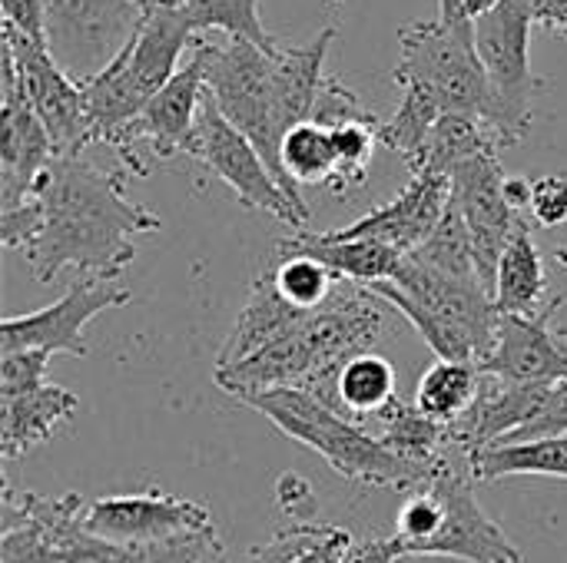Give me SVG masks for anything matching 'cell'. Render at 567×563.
<instances>
[{
	"instance_id": "31",
	"label": "cell",
	"mask_w": 567,
	"mask_h": 563,
	"mask_svg": "<svg viewBox=\"0 0 567 563\" xmlns=\"http://www.w3.org/2000/svg\"><path fill=\"white\" fill-rule=\"evenodd\" d=\"M266 272L272 275L276 292L292 309H299V312L322 309L336 295V289H339V279L322 262H316L306 252H282V249H276L272 252V265Z\"/></svg>"
},
{
	"instance_id": "35",
	"label": "cell",
	"mask_w": 567,
	"mask_h": 563,
	"mask_svg": "<svg viewBox=\"0 0 567 563\" xmlns=\"http://www.w3.org/2000/svg\"><path fill=\"white\" fill-rule=\"evenodd\" d=\"M528 216L545 226V229H558L567 222V176H545L538 183H532V206Z\"/></svg>"
},
{
	"instance_id": "36",
	"label": "cell",
	"mask_w": 567,
	"mask_h": 563,
	"mask_svg": "<svg viewBox=\"0 0 567 563\" xmlns=\"http://www.w3.org/2000/svg\"><path fill=\"white\" fill-rule=\"evenodd\" d=\"M50 358L53 355H47V352H10V355H0V392L43 385Z\"/></svg>"
},
{
	"instance_id": "19",
	"label": "cell",
	"mask_w": 567,
	"mask_h": 563,
	"mask_svg": "<svg viewBox=\"0 0 567 563\" xmlns=\"http://www.w3.org/2000/svg\"><path fill=\"white\" fill-rule=\"evenodd\" d=\"M558 309L561 299H551V305L538 315L502 312L495 348L478 372L508 385H545L567 378V332L555 325Z\"/></svg>"
},
{
	"instance_id": "30",
	"label": "cell",
	"mask_w": 567,
	"mask_h": 563,
	"mask_svg": "<svg viewBox=\"0 0 567 563\" xmlns=\"http://www.w3.org/2000/svg\"><path fill=\"white\" fill-rule=\"evenodd\" d=\"M352 538L342 528L299 524L292 531H279L269 544L252 551L256 563H342L352 551Z\"/></svg>"
},
{
	"instance_id": "24",
	"label": "cell",
	"mask_w": 567,
	"mask_h": 563,
	"mask_svg": "<svg viewBox=\"0 0 567 563\" xmlns=\"http://www.w3.org/2000/svg\"><path fill=\"white\" fill-rule=\"evenodd\" d=\"M472 461L475 481H502V478H558L567 481V435L535 438L518 445H495Z\"/></svg>"
},
{
	"instance_id": "23",
	"label": "cell",
	"mask_w": 567,
	"mask_h": 563,
	"mask_svg": "<svg viewBox=\"0 0 567 563\" xmlns=\"http://www.w3.org/2000/svg\"><path fill=\"white\" fill-rule=\"evenodd\" d=\"M306 312L292 309L272 285V275L262 272L256 282H252V292H249V302L243 305V312L236 315L233 322V332L216 358V368H229V365H239L246 362L249 355H256L266 342H272L279 332H286L292 322H299Z\"/></svg>"
},
{
	"instance_id": "9",
	"label": "cell",
	"mask_w": 567,
	"mask_h": 563,
	"mask_svg": "<svg viewBox=\"0 0 567 563\" xmlns=\"http://www.w3.org/2000/svg\"><path fill=\"white\" fill-rule=\"evenodd\" d=\"M186 156L199 159L213 176H219L236 199L246 209L266 212L286 226H292L296 232H302L306 219H309V206H299L272 176V169L266 166V159L259 156V149L252 146V139L246 133H239L223 113L219 106L209 100H203L196 129L189 136Z\"/></svg>"
},
{
	"instance_id": "18",
	"label": "cell",
	"mask_w": 567,
	"mask_h": 563,
	"mask_svg": "<svg viewBox=\"0 0 567 563\" xmlns=\"http://www.w3.org/2000/svg\"><path fill=\"white\" fill-rule=\"evenodd\" d=\"M452 202V183L449 176L439 173H415L412 183L385 206L365 212L362 219H355L352 226L322 232L329 242H349V239H372L382 242L389 249H395L399 256H412L415 249H422L435 229L442 226L445 212Z\"/></svg>"
},
{
	"instance_id": "38",
	"label": "cell",
	"mask_w": 567,
	"mask_h": 563,
	"mask_svg": "<svg viewBox=\"0 0 567 563\" xmlns=\"http://www.w3.org/2000/svg\"><path fill=\"white\" fill-rule=\"evenodd\" d=\"M276 498H279L282 511H286V514H292V518H299V514H306V511H312V508H316L312 484H309L302 475H292V471H286V475L279 478Z\"/></svg>"
},
{
	"instance_id": "22",
	"label": "cell",
	"mask_w": 567,
	"mask_h": 563,
	"mask_svg": "<svg viewBox=\"0 0 567 563\" xmlns=\"http://www.w3.org/2000/svg\"><path fill=\"white\" fill-rule=\"evenodd\" d=\"M532 216H522L505 252L498 262V282H495V305L505 315H538L551 302L548 295V272L542 262V252L532 239Z\"/></svg>"
},
{
	"instance_id": "4",
	"label": "cell",
	"mask_w": 567,
	"mask_h": 563,
	"mask_svg": "<svg viewBox=\"0 0 567 563\" xmlns=\"http://www.w3.org/2000/svg\"><path fill=\"white\" fill-rule=\"evenodd\" d=\"M243 405L266 415L286 438L316 451L336 475H342L352 484L415 491L429 478L425 468L409 465L405 458L389 451L372 431H365V425L329 408L309 392L272 388V392L249 395Z\"/></svg>"
},
{
	"instance_id": "16",
	"label": "cell",
	"mask_w": 567,
	"mask_h": 563,
	"mask_svg": "<svg viewBox=\"0 0 567 563\" xmlns=\"http://www.w3.org/2000/svg\"><path fill=\"white\" fill-rule=\"evenodd\" d=\"M83 531L110 544H163L186 534L216 531L213 514L186 498L173 494H120L86 504Z\"/></svg>"
},
{
	"instance_id": "40",
	"label": "cell",
	"mask_w": 567,
	"mask_h": 563,
	"mask_svg": "<svg viewBox=\"0 0 567 563\" xmlns=\"http://www.w3.org/2000/svg\"><path fill=\"white\" fill-rule=\"evenodd\" d=\"M399 554H395V544L392 538L389 541H372V544H359L346 554L342 563H395Z\"/></svg>"
},
{
	"instance_id": "11",
	"label": "cell",
	"mask_w": 567,
	"mask_h": 563,
	"mask_svg": "<svg viewBox=\"0 0 567 563\" xmlns=\"http://www.w3.org/2000/svg\"><path fill=\"white\" fill-rule=\"evenodd\" d=\"M3 46L17 60L23 93H27L33 113L40 116V123L53 143V153L80 156L86 146H93V119H90L83 83L76 76H70L47 46L27 40L10 23H3Z\"/></svg>"
},
{
	"instance_id": "39",
	"label": "cell",
	"mask_w": 567,
	"mask_h": 563,
	"mask_svg": "<svg viewBox=\"0 0 567 563\" xmlns=\"http://www.w3.org/2000/svg\"><path fill=\"white\" fill-rule=\"evenodd\" d=\"M535 23L567 37V0H535Z\"/></svg>"
},
{
	"instance_id": "26",
	"label": "cell",
	"mask_w": 567,
	"mask_h": 563,
	"mask_svg": "<svg viewBox=\"0 0 567 563\" xmlns=\"http://www.w3.org/2000/svg\"><path fill=\"white\" fill-rule=\"evenodd\" d=\"M482 392V372L478 365H462V362H435L415 388L412 405L432 418L435 425L452 428L478 398Z\"/></svg>"
},
{
	"instance_id": "1",
	"label": "cell",
	"mask_w": 567,
	"mask_h": 563,
	"mask_svg": "<svg viewBox=\"0 0 567 563\" xmlns=\"http://www.w3.org/2000/svg\"><path fill=\"white\" fill-rule=\"evenodd\" d=\"M126 176L83 156H53L33 196L0 212V242L20 249L37 282H53L63 269L113 282L136 259L133 239L163 229L156 212L123 192Z\"/></svg>"
},
{
	"instance_id": "6",
	"label": "cell",
	"mask_w": 567,
	"mask_h": 563,
	"mask_svg": "<svg viewBox=\"0 0 567 563\" xmlns=\"http://www.w3.org/2000/svg\"><path fill=\"white\" fill-rule=\"evenodd\" d=\"M395 86L425 93L445 116H475L488 126L492 93L475 50L472 20H419L399 33Z\"/></svg>"
},
{
	"instance_id": "3",
	"label": "cell",
	"mask_w": 567,
	"mask_h": 563,
	"mask_svg": "<svg viewBox=\"0 0 567 563\" xmlns=\"http://www.w3.org/2000/svg\"><path fill=\"white\" fill-rule=\"evenodd\" d=\"M199 33L176 0H153L130 43L90 80H83L93 143L113 146L140 110L176 76Z\"/></svg>"
},
{
	"instance_id": "14",
	"label": "cell",
	"mask_w": 567,
	"mask_h": 563,
	"mask_svg": "<svg viewBox=\"0 0 567 563\" xmlns=\"http://www.w3.org/2000/svg\"><path fill=\"white\" fill-rule=\"evenodd\" d=\"M203 100H206V63H203L199 46H193L186 63L176 70V76L140 110V116L110 146L120 156L123 169L130 176H146V166H143L136 146H150V153L156 159L186 153L189 136L199 119V110H203Z\"/></svg>"
},
{
	"instance_id": "41",
	"label": "cell",
	"mask_w": 567,
	"mask_h": 563,
	"mask_svg": "<svg viewBox=\"0 0 567 563\" xmlns=\"http://www.w3.org/2000/svg\"><path fill=\"white\" fill-rule=\"evenodd\" d=\"M498 3L502 0H468V17H478V13H485V10H492Z\"/></svg>"
},
{
	"instance_id": "20",
	"label": "cell",
	"mask_w": 567,
	"mask_h": 563,
	"mask_svg": "<svg viewBox=\"0 0 567 563\" xmlns=\"http://www.w3.org/2000/svg\"><path fill=\"white\" fill-rule=\"evenodd\" d=\"M80 408V398L60 385H30L0 392V455L7 461L47 445Z\"/></svg>"
},
{
	"instance_id": "15",
	"label": "cell",
	"mask_w": 567,
	"mask_h": 563,
	"mask_svg": "<svg viewBox=\"0 0 567 563\" xmlns=\"http://www.w3.org/2000/svg\"><path fill=\"white\" fill-rule=\"evenodd\" d=\"M449 183H452V202L462 212L475 242L478 275L495 299L498 262L522 219V212H515V206L508 202V176L502 173L498 153H482L462 163L449 176Z\"/></svg>"
},
{
	"instance_id": "5",
	"label": "cell",
	"mask_w": 567,
	"mask_h": 563,
	"mask_svg": "<svg viewBox=\"0 0 567 563\" xmlns=\"http://www.w3.org/2000/svg\"><path fill=\"white\" fill-rule=\"evenodd\" d=\"M199 53L206 63V93L209 100L219 106V113L252 139V146L259 149V156L266 159V166L272 169V176L279 179V186L299 202L302 192L289 183V176L282 173V139L289 133L282 110H279V93H276V50H262L256 43L246 40H226V43H209L199 37Z\"/></svg>"
},
{
	"instance_id": "8",
	"label": "cell",
	"mask_w": 567,
	"mask_h": 563,
	"mask_svg": "<svg viewBox=\"0 0 567 563\" xmlns=\"http://www.w3.org/2000/svg\"><path fill=\"white\" fill-rule=\"evenodd\" d=\"M442 501V528L419 551V557H449L462 563H522V551L512 544L505 528L485 514L475 494V471L465 451H449L429 468L422 481Z\"/></svg>"
},
{
	"instance_id": "37",
	"label": "cell",
	"mask_w": 567,
	"mask_h": 563,
	"mask_svg": "<svg viewBox=\"0 0 567 563\" xmlns=\"http://www.w3.org/2000/svg\"><path fill=\"white\" fill-rule=\"evenodd\" d=\"M3 23H10L17 33H23L27 40H33V43L50 50L43 0H3Z\"/></svg>"
},
{
	"instance_id": "13",
	"label": "cell",
	"mask_w": 567,
	"mask_h": 563,
	"mask_svg": "<svg viewBox=\"0 0 567 563\" xmlns=\"http://www.w3.org/2000/svg\"><path fill=\"white\" fill-rule=\"evenodd\" d=\"M86 501L80 494L40 498L3 481L0 563H76Z\"/></svg>"
},
{
	"instance_id": "21",
	"label": "cell",
	"mask_w": 567,
	"mask_h": 563,
	"mask_svg": "<svg viewBox=\"0 0 567 563\" xmlns=\"http://www.w3.org/2000/svg\"><path fill=\"white\" fill-rule=\"evenodd\" d=\"M276 249L282 252H306L316 262H322L339 282L352 285H375V282H392L402 269V259L395 249L372 242V239H349V242H329L322 232H296L289 239H279Z\"/></svg>"
},
{
	"instance_id": "7",
	"label": "cell",
	"mask_w": 567,
	"mask_h": 563,
	"mask_svg": "<svg viewBox=\"0 0 567 563\" xmlns=\"http://www.w3.org/2000/svg\"><path fill=\"white\" fill-rule=\"evenodd\" d=\"M475 50L488 76L492 113L488 129L502 146H515L532 129V27L535 0H502L498 7L472 17Z\"/></svg>"
},
{
	"instance_id": "29",
	"label": "cell",
	"mask_w": 567,
	"mask_h": 563,
	"mask_svg": "<svg viewBox=\"0 0 567 563\" xmlns=\"http://www.w3.org/2000/svg\"><path fill=\"white\" fill-rule=\"evenodd\" d=\"M279 159H282V173L289 176V183L296 189H302V186L332 189V183H336L332 129L316 123V119H306V123H299V126H292L286 133Z\"/></svg>"
},
{
	"instance_id": "12",
	"label": "cell",
	"mask_w": 567,
	"mask_h": 563,
	"mask_svg": "<svg viewBox=\"0 0 567 563\" xmlns=\"http://www.w3.org/2000/svg\"><path fill=\"white\" fill-rule=\"evenodd\" d=\"M133 299L130 289L113 285L110 279L76 275V282L47 309L10 315L0 322V355L10 352H47V355H86L83 329L110 309H120Z\"/></svg>"
},
{
	"instance_id": "10",
	"label": "cell",
	"mask_w": 567,
	"mask_h": 563,
	"mask_svg": "<svg viewBox=\"0 0 567 563\" xmlns=\"http://www.w3.org/2000/svg\"><path fill=\"white\" fill-rule=\"evenodd\" d=\"M50 53L80 83L96 76L140 30L136 0H43Z\"/></svg>"
},
{
	"instance_id": "33",
	"label": "cell",
	"mask_w": 567,
	"mask_h": 563,
	"mask_svg": "<svg viewBox=\"0 0 567 563\" xmlns=\"http://www.w3.org/2000/svg\"><path fill=\"white\" fill-rule=\"evenodd\" d=\"M379 126L382 123H365V119H352V123H339L329 126L332 129V143H336V183L332 192H352L365 183L369 176V163L379 143Z\"/></svg>"
},
{
	"instance_id": "17",
	"label": "cell",
	"mask_w": 567,
	"mask_h": 563,
	"mask_svg": "<svg viewBox=\"0 0 567 563\" xmlns=\"http://www.w3.org/2000/svg\"><path fill=\"white\" fill-rule=\"evenodd\" d=\"M53 143L33 113L13 53L3 46V110H0V212L20 209L43 169L53 163Z\"/></svg>"
},
{
	"instance_id": "2",
	"label": "cell",
	"mask_w": 567,
	"mask_h": 563,
	"mask_svg": "<svg viewBox=\"0 0 567 563\" xmlns=\"http://www.w3.org/2000/svg\"><path fill=\"white\" fill-rule=\"evenodd\" d=\"M382 305L369 289L342 282L322 309L306 312L256 355L229 368H213V382L239 402L272 388H299L339 411V375L382 338Z\"/></svg>"
},
{
	"instance_id": "34",
	"label": "cell",
	"mask_w": 567,
	"mask_h": 563,
	"mask_svg": "<svg viewBox=\"0 0 567 563\" xmlns=\"http://www.w3.org/2000/svg\"><path fill=\"white\" fill-rule=\"evenodd\" d=\"M312 119L322 123V126H339V123H352V119H365V123H382L375 113H369L362 106V100L332 73L322 76V86H319V96H316V110H312Z\"/></svg>"
},
{
	"instance_id": "25",
	"label": "cell",
	"mask_w": 567,
	"mask_h": 563,
	"mask_svg": "<svg viewBox=\"0 0 567 563\" xmlns=\"http://www.w3.org/2000/svg\"><path fill=\"white\" fill-rule=\"evenodd\" d=\"M336 395H339V411L349 415L352 421L362 425V418H379L389 405L399 402L395 365L379 352L355 355L342 368Z\"/></svg>"
},
{
	"instance_id": "28",
	"label": "cell",
	"mask_w": 567,
	"mask_h": 563,
	"mask_svg": "<svg viewBox=\"0 0 567 563\" xmlns=\"http://www.w3.org/2000/svg\"><path fill=\"white\" fill-rule=\"evenodd\" d=\"M498 149H502V143L495 139V133L482 119H475V116H455L452 113V116H442L435 123L419 173L452 176L462 163H468V159H475L482 153H498Z\"/></svg>"
},
{
	"instance_id": "27",
	"label": "cell",
	"mask_w": 567,
	"mask_h": 563,
	"mask_svg": "<svg viewBox=\"0 0 567 563\" xmlns=\"http://www.w3.org/2000/svg\"><path fill=\"white\" fill-rule=\"evenodd\" d=\"M382 431L375 435L389 451H395L399 458H405L415 468H432L452 445L449 428L435 425L432 418H425L415 405H389L379 418H372Z\"/></svg>"
},
{
	"instance_id": "32",
	"label": "cell",
	"mask_w": 567,
	"mask_h": 563,
	"mask_svg": "<svg viewBox=\"0 0 567 563\" xmlns=\"http://www.w3.org/2000/svg\"><path fill=\"white\" fill-rule=\"evenodd\" d=\"M196 33L203 37L206 30H223L229 40H246L262 50H272L276 40L262 27L259 17V0H176Z\"/></svg>"
}]
</instances>
